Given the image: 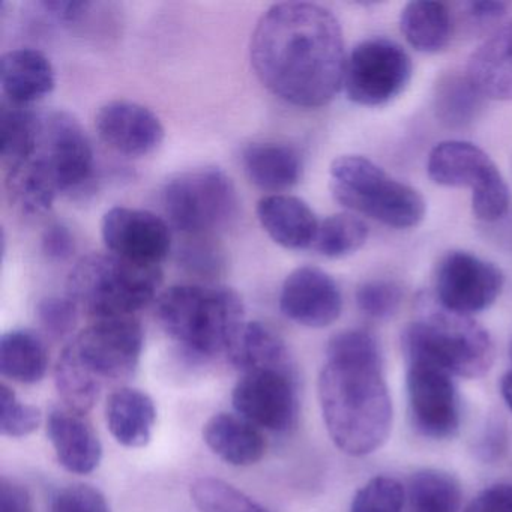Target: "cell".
Segmentation results:
<instances>
[{
  "mask_svg": "<svg viewBox=\"0 0 512 512\" xmlns=\"http://www.w3.org/2000/svg\"><path fill=\"white\" fill-rule=\"evenodd\" d=\"M8 196L26 215L46 214L58 199V185L37 161L29 160L7 169Z\"/></svg>",
  "mask_w": 512,
  "mask_h": 512,
  "instance_id": "obj_28",
  "label": "cell"
},
{
  "mask_svg": "<svg viewBox=\"0 0 512 512\" xmlns=\"http://www.w3.org/2000/svg\"><path fill=\"white\" fill-rule=\"evenodd\" d=\"M169 223L190 238H209L235 218L238 196L232 179L218 167H199L170 178L161 191Z\"/></svg>",
  "mask_w": 512,
  "mask_h": 512,
  "instance_id": "obj_7",
  "label": "cell"
},
{
  "mask_svg": "<svg viewBox=\"0 0 512 512\" xmlns=\"http://www.w3.org/2000/svg\"><path fill=\"white\" fill-rule=\"evenodd\" d=\"M50 512H110V506L98 488L74 484L56 493Z\"/></svg>",
  "mask_w": 512,
  "mask_h": 512,
  "instance_id": "obj_39",
  "label": "cell"
},
{
  "mask_svg": "<svg viewBox=\"0 0 512 512\" xmlns=\"http://www.w3.org/2000/svg\"><path fill=\"white\" fill-rule=\"evenodd\" d=\"M500 394H502L506 406L512 410V370L508 371L500 380Z\"/></svg>",
  "mask_w": 512,
  "mask_h": 512,
  "instance_id": "obj_46",
  "label": "cell"
},
{
  "mask_svg": "<svg viewBox=\"0 0 512 512\" xmlns=\"http://www.w3.org/2000/svg\"><path fill=\"white\" fill-rule=\"evenodd\" d=\"M503 283L505 277L493 263L466 251H452L437 266V301L445 310L470 316L491 307Z\"/></svg>",
  "mask_w": 512,
  "mask_h": 512,
  "instance_id": "obj_14",
  "label": "cell"
},
{
  "mask_svg": "<svg viewBox=\"0 0 512 512\" xmlns=\"http://www.w3.org/2000/svg\"><path fill=\"white\" fill-rule=\"evenodd\" d=\"M284 316L307 328H326L340 317L343 296L331 275L302 266L287 275L280 293Z\"/></svg>",
  "mask_w": 512,
  "mask_h": 512,
  "instance_id": "obj_16",
  "label": "cell"
},
{
  "mask_svg": "<svg viewBox=\"0 0 512 512\" xmlns=\"http://www.w3.org/2000/svg\"><path fill=\"white\" fill-rule=\"evenodd\" d=\"M464 512H512V484H494L485 488Z\"/></svg>",
  "mask_w": 512,
  "mask_h": 512,
  "instance_id": "obj_41",
  "label": "cell"
},
{
  "mask_svg": "<svg viewBox=\"0 0 512 512\" xmlns=\"http://www.w3.org/2000/svg\"><path fill=\"white\" fill-rule=\"evenodd\" d=\"M98 136L107 146L127 157H145L160 148L166 131L160 118L134 101L104 104L95 116Z\"/></svg>",
  "mask_w": 512,
  "mask_h": 512,
  "instance_id": "obj_17",
  "label": "cell"
},
{
  "mask_svg": "<svg viewBox=\"0 0 512 512\" xmlns=\"http://www.w3.org/2000/svg\"><path fill=\"white\" fill-rule=\"evenodd\" d=\"M368 227L353 214H335L320 223L314 250L328 259H341L364 247Z\"/></svg>",
  "mask_w": 512,
  "mask_h": 512,
  "instance_id": "obj_32",
  "label": "cell"
},
{
  "mask_svg": "<svg viewBox=\"0 0 512 512\" xmlns=\"http://www.w3.org/2000/svg\"><path fill=\"white\" fill-rule=\"evenodd\" d=\"M452 374L424 361H407V395L413 427L434 440L457 434L460 395Z\"/></svg>",
  "mask_w": 512,
  "mask_h": 512,
  "instance_id": "obj_12",
  "label": "cell"
},
{
  "mask_svg": "<svg viewBox=\"0 0 512 512\" xmlns=\"http://www.w3.org/2000/svg\"><path fill=\"white\" fill-rule=\"evenodd\" d=\"M160 266L131 262L106 251L82 257L68 275V298L95 320L133 317L157 298Z\"/></svg>",
  "mask_w": 512,
  "mask_h": 512,
  "instance_id": "obj_4",
  "label": "cell"
},
{
  "mask_svg": "<svg viewBox=\"0 0 512 512\" xmlns=\"http://www.w3.org/2000/svg\"><path fill=\"white\" fill-rule=\"evenodd\" d=\"M49 368L46 344L35 332L14 329L0 338V373L14 382L34 385Z\"/></svg>",
  "mask_w": 512,
  "mask_h": 512,
  "instance_id": "obj_26",
  "label": "cell"
},
{
  "mask_svg": "<svg viewBox=\"0 0 512 512\" xmlns=\"http://www.w3.org/2000/svg\"><path fill=\"white\" fill-rule=\"evenodd\" d=\"M412 70V61L403 47L386 38H370L350 53L343 85L353 103L383 106L407 88Z\"/></svg>",
  "mask_w": 512,
  "mask_h": 512,
  "instance_id": "obj_9",
  "label": "cell"
},
{
  "mask_svg": "<svg viewBox=\"0 0 512 512\" xmlns=\"http://www.w3.org/2000/svg\"><path fill=\"white\" fill-rule=\"evenodd\" d=\"M203 440L230 466H253L266 452V440L260 428L233 413L212 416L203 427Z\"/></svg>",
  "mask_w": 512,
  "mask_h": 512,
  "instance_id": "obj_22",
  "label": "cell"
},
{
  "mask_svg": "<svg viewBox=\"0 0 512 512\" xmlns=\"http://www.w3.org/2000/svg\"><path fill=\"white\" fill-rule=\"evenodd\" d=\"M350 512H406V491L391 476H376L353 497Z\"/></svg>",
  "mask_w": 512,
  "mask_h": 512,
  "instance_id": "obj_35",
  "label": "cell"
},
{
  "mask_svg": "<svg viewBox=\"0 0 512 512\" xmlns=\"http://www.w3.org/2000/svg\"><path fill=\"white\" fill-rule=\"evenodd\" d=\"M107 251L143 265L160 266L172 250L169 223L146 209L116 206L101 221Z\"/></svg>",
  "mask_w": 512,
  "mask_h": 512,
  "instance_id": "obj_15",
  "label": "cell"
},
{
  "mask_svg": "<svg viewBox=\"0 0 512 512\" xmlns=\"http://www.w3.org/2000/svg\"><path fill=\"white\" fill-rule=\"evenodd\" d=\"M155 316L167 335L188 352H226L245 325L241 296L230 287L179 284L157 298Z\"/></svg>",
  "mask_w": 512,
  "mask_h": 512,
  "instance_id": "obj_3",
  "label": "cell"
},
{
  "mask_svg": "<svg viewBox=\"0 0 512 512\" xmlns=\"http://www.w3.org/2000/svg\"><path fill=\"white\" fill-rule=\"evenodd\" d=\"M257 218L269 238L287 250L313 247L320 226L313 209L289 194L263 197L257 203Z\"/></svg>",
  "mask_w": 512,
  "mask_h": 512,
  "instance_id": "obj_19",
  "label": "cell"
},
{
  "mask_svg": "<svg viewBox=\"0 0 512 512\" xmlns=\"http://www.w3.org/2000/svg\"><path fill=\"white\" fill-rule=\"evenodd\" d=\"M230 364L242 374L263 370H295L289 349L268 326L260 322L245 323L227 350Z\"/></svg>",
  "mask_w": 512,
  "mask_h": 512,
  "instance_id": "obj_25",
  "label": "cell"
},
{
  "mask_svg": "<svg viewBox=\"0 0 512 512\" xmlns=\"http://www.w3.org/2000/svg\"><path fill=\"white\" fill-rule=\"evenodd\" d=\"M407 500L409 512H457L461 503L460 482L445 470H418L410 476Z\"/></svg>",
  "mask_w": 512,
  "mask_h": 512,
  "instance_id": "obj_30",
  "label": "cell"
},
{
  "mask_svg": "<svg viewBox=\"0 0 512 512\" xmlns=\"http://www.w3.org/2000/svg\"><path fill=\"white\" fill-rule=\"evenodd\" d=\"M179 260L191 272L203 275L214 274L221 266L220 253L208 238H190L179 253Z\"/></svg>",
  "mask_w": 512,
  "mask_h": 512,
  "instance_id": "obj_40",
  "label": "cell"
},
{
  "mask_svg": "<svg viewBox=\"0 0 512 512\" xmlns=\"http://www.w3.org/2000/svg\"><path fill=\"white\" fill-rule=\"evenodd\" d=\"M401 343L406 361L428 362L464 379L484 376L494 362V344L487 329L442 305L425 308L404 329Z\"/></svg>",
  "mask_w": 512,
  "mask_h": 512,
  "instance_id": "obj_5",
  "label": "cell"
},
{
  "mask_svg": "<svg viewBox=\"0 0 512 512\" xmlns=\"http://www.w3.org/2000/svg\"><path fill=\"white\" fill-rule=\"evenodd\" d=\"M40 112L29 107L4 104L0 112V157L5 170L31 157L37 145Z\"/></svg>",
  "mask_w": 512,
  "mask_h": 512,
  "instance_id": "obj_29",
  "label": "cell"
},
{
  "mask_svg": "<svg viewBox=\"0 0 512 512\" xmlns=\"http://www.w3.org/2000/svg\"><path fill=\"white\" fill-rule=\"evenodd\" d=\"M482 95L466 77H446L437 86L436 113L448 127H466L481 109Z\"/></svg>",
  "mask_w": 512,
  "mask_h": 512,
  "instance_id": "obj_33",
  "label": "cell"
},
{
  "mask_svg": "<svg viewBox=\"0 0 512 512\" xmlns=\"http://www.w3.org/2000/svg\"><path fill=\"white\" fill-rule=\"evenodd\" d=\"M238 415L265 430L286 433L299 419L295 370H263L242 374L233 388Z\"/></svg>",
  "mask_w": 512,
  "mask_h": 512,
  "instance_id": "obj_13",
  "label": "cell"
},
{
  "mask_svg": "<svg viewBox=\"0 0 512 512\" xmlns=\"http://www.w3.org/2000/svg\"><path fill=\"white\" fill-rule=\"evenodd\" d=\"M242 164L256 187L272 193L295 187L302 176V160L298 151L281 143L247 146L242 154Z\"/></svg>",
  "mask_w": 512,
  "mask_h": 512,
  "instance_id": "obj_24",
  "label": "cell"
},
{
  "mask_svg": "<svg viewBox=\"0 0 512 512\" xmlns=\"http://www.w3.org/2000/svg\"><path fill=\"white\" fill-rule=\"evenodd\" d=\"M0 512H32V497L25 485L2 476Z\"/></svg>",
  "mask_w": 512,
  "mask_h": 512,
  "instance_id": "obj_43",
  "label": "cell"
},
{
  "mask_svg": "<svg viewBox=\"0 0 512 512\" xmlns=\"http://www.w3.org/2000/svg\"><path fill=\"white\" fill-rule=\"evenodd\" d=\"M400 28L413 49L437 53L451 41V13L439 2H410L401 13Z\"/></svg>",
  "mask_w": 512,
  "mask_h": 512,
  "instance_id": "obj_27",
  "label": "cell"
},
{
  "mask_svg": "<svg viewBox=\"0 0 512 512\" xmlns=\"http://www.w3.org/2000/svg\"><path fill=\"white\" fill-rule=\"evenodd\" d=\"M511 355H512V347H511Z\"/></svg>",
  "mask_w": 512,
  "mask_h": 512,
  "instance_id": "obj_47",
  "label": "cell"
},
{
  "mask_svg": "<svg viewBox=\"0 0 512 512\" xmlns=\"http://www.w3.org/2000/svg\"><path fill=\"white\" fill-rule=\"evenodd\" d=\"M509 7L511 5L506 2H469L463 5L469 19L473 23H478L479 26L499 22L508 14Z\"/></svg>",
  "mask_w": 512,
  "mask_h": 512,
  "instance_id": "obj_44",
  "label": "cell"
},
{
  "mask_svg": "<svg viewBox=\"0 0 512 512\" xmlns=\"http://www.w3.org/2000/svg\"><path fill=\"white\" fill-rule=\"evenodd\" d=\"M47 436L59 463L68 472L88 475L100 466L103 445L91 422L82 413L58 407L49 413Z\"/></svg>",
  "mask_w": 512,
  "mask_h": 512,
  "instance_id": "obj_18",
  "label": "cell"
},
{
  "mask_svg": "<svg viewBox=\"0 0 512 512\" xmlns=\"http://www.w3.org/2000/svg\"><path fill=\"white\" fill-rule=\"evenodd\" d=\"M334 199L349 211L394 229L418 226L425 200L415 188L395 181L382 167L359 155L337 158L329 169Z\"/></svg>",
  "mask_w": 512,
  "mask_h": 512,
  "instance_id": "obj_6",
  "label": "cell"
},
{
  "mask_svg": "<svg viewBox=\"0 0 512 512\" xmlns=\"http://www.w3.org/2000/svg\"><path fill=\"white\" fill-rule=\"evenodd\" d=\"M43 413L37 406L22 403L5 383L0 385V433L11 439H22L38 430Z\"/></svg>",
  "mask_w": 512,
  "mask_h": 512,
  "instance_id": "obj_36",
  "label": "cell"
},
{
  "mask_svg": "<svg viewBox=\"0 0 512 512\" xmlns=\"http://www.w3.org/2000/svg\"><path fill=\"white\" fill-rule=\"evenodd\" d=\"M80 308L71 298L50 296L38 304L37 316L44 331L53 338L67 337L77 323Z\"/></svg>",
  "mask_w": 512,
  "mask_h": 512,
  "instance_id": "obj_38",
  "label": "cell"
},
{
  "mask_svg": "<svg viewBox=\"0 0 512 512\" xmlns=\"http://www.w3.org/2000/svg\"><path fill=\"white\" fill-rule=\"evenodd\" d=\"M319 400L329 436L344 454L364 457L388 440L394 415L374 335L353 329L329 340Z\"/></svg>",
  "mask_w": 512,
  "mask_h": 512,
  "instance_id": "obj_2",
  "label": "cell"
},
{
  "mask_svg": "<svg viewBox=\"0 0 512 512\" xmlns=\"http://www.w3.org/2000/svg\"><path fill=\"white\" fill-rule=\"evenodd\" d=\"M106 421L116 442L127 448H143L151 442L157 409L146 392L119 388L107 398Z\"/></svg>",
  "mask_w": 512,
  "mask_h": 512,
  "instance_id": "obj_23",
  "label": "cell"
},
{
  "mask_svg": "<svg viewBox=\"0 0 512 512\" xmlns=\"http://www.w3.org/2000/svg\"><path fill=\"white\" fill-rule=\"evenodd\" d=\"M55 383L67 409L86 415L97 403L103 382L89 373L65 346L55 367Z\"/></svg>",
  "mask_w": 512,
  "mask_h": 512,
  "instance_id": "obj_31",
  "label": "cell"
},
{
  "mask_svg": "<svg viewBox=\"0 0 512 512\" xmlns=\"http://www.w3.org/2000/svg\"><path fill=\"white\" fill-rule=\"evenodd\" d=\"M191 499L200 512H271L233 485L215 478L197 479Z\"/></svg>",
  "mask_w": 512,
  "mask_h": 512,
  "instance_id": "obj_34",
  "label": "cell"
},
{
  "mask_svg": "<svg viewBox=\"0 0 512 512\" xmlns=\"http://www.w3.org/2000/svg\"><path fill=\"white\" fill-rule=\"evenodd\" d=\"M403 302V290L394 281L373 280L359 286L356 304L371 319L385 320L394 316Z\"/></svg>",
  "mask_w": 512,
  "mask_h": 512,
  "instance_id": "obj_37",
  "label": "cell"
},
{
  "mask_svg": "<svg viewBox=\"0 0 512 512\" xmlns=\"http://www.w3.org/2000/svg\"><path fill=\"white\" fill-rule=\"evenodd\" d=\"M0 85L8 103L29 107L52 94L55 68L40 50H11L0 59Z\"/></svg>",
  "mask_w": 512,
  "mask_h": 512,
  "instance_id": "obj_20",
  "label": "cell"
},
{
  "mask_svg": "<svg viewBox=\"0 0 512 512\" xmlns=\"http://www.w3.org/2000/svg\"><path fill=\"white\" fill-rule=\"evenodd\" d=\"M142 325L134 317L95 320L67 344L77 361L98 380L127 379L142 358Z\"/></svg>",
  "mask_w": 512,
  "mask_h": 512,
  "instance_id": "obj_11",
  "label": "cell"
},
{
  "mask_svg": "<svg viewBox=\"0 0 512 512\" xmlns=\"http://www.w3.org/2000/svg\"><path fill=\"white\" fill-rule=\"evenodd\" d=\"M250 55L263 86L302 109L331 103L344 83L343 32L320 5L284 2L269 8L254 29Z\"/></svg>",
  "mask_w": 512,
  "mask_h": 512,
  "instance_id": "obj_1",
  "label": "cell"
},
{
  "mask_svg": "<svg viewBox=\"0 0 512 512\" xmlns=\"http://www.w3.org/2000/svg\"><path fill=\"white\" fill-rule=\"evenodd\" d=\"M29 158L47 170L61 193L80 190L94 175V149L88 134L64 110L40 112L37 145Z\"/></svg>",
  "mask_w": 512,
  "mask_h": 512,
  "instance_id": "obj_10",
  "label": "cell"
},
{
  "mask_svg": "<svg viewBox=\"0 0 512 512\" xmlns=\"http://www.w3.org/2000/svg\"><path fill=\"white\" fill-rule=\"evenodd\" d=\"M427 172L431 181L442 187L470 188L473 214L478 220L493 223L508 211L505 179L493 160L472 143L449 140L434 146Z\"/></svg>",
  "mask_w": 512,
  "mask_h": 512,
  "instance_id": "obj_8",
  "label": "cell"
},
{
  "mask_svg": "<svg viewBox=\"0 0 512 512\" xmlns=\"http://www.w3.org/2000/svg\"><path fill=\"white\" fill-rule=\"evenodd\" d=\"M466 76L482 97L512 100V20L473 53Z\"/></svg>",
  "mask_w": 512,
  "mask_h": 512,
  "instance_id": "obj_21",
  "label": "cell"
},
{
  "mask_svg": "<svg viewBox=\"0 0 512 512\" xmlns=\"http://www.w3.org/2000/svg\"><path fill=\"white\" fill-rule=\"evenodd\" d=\"M41 7L62 22H76L88 13L91 4L89 2H77V0H49L43 2Z\"/></svg>",
  "mask_w": 512,
  "mask_h": 512,
  "instance_id": "obj_45",
  "label": "cell"
},
{
  "mask_svg": "<svg viewBox=\"0 0 512 512\" xmlns=\"http://www.w3.org/2000/svg\"><path fill=\"white\" fill-rule=\"evenodd\" d=\"M76 250V241L70 227L62 223H53L44 230L43 251L49 259L67 260Z\"/></svg>",
  "mask_w": 512,
  "mask_h": 512,
  "instance_id": "obj_42",
  "label": "cell"
}]
</instances>
